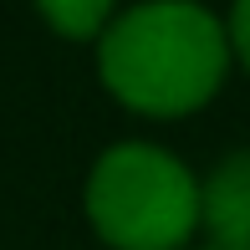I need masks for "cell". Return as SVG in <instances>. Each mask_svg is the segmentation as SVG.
I'll use <instances>...</instances> for the list:
<instances>
[{"label": "cell", "mask_w": 250, "mask_h": 250, "mask_svg": "<svg viewBox=\"0 0 250 250\" xmlns=\"http://www.w3.org/2000/svg\"><path fill=\"white\" fill-rule=\"evenodd\" d=\"M230 31L194 0H148L97 36L102 87L143 118H184L220 92Z\"/></svg>", "instance_id": "6da1fadb"}, {"label": "cell", "mask_w": 250, "mask_h": 250, "mask_svg": "<svg viewBox=\"0 0 250 250\" xmlns=\"http://www.w3.org/2000/svg\"><path fill=\"white\" fill-rule=\"evenodd\" d=\"M87 220L112 250H179L199 225V184L153 143H112L87 179Z\"/></svg>", "instance_id": "7a4b0ae2"}, {"label": "cell", "mask_w": 250, "mask_h": 250, "mask_svg": "<svg viewBox=\"0 0 250 250\" xmlns=\"http://www.w3.org/2000/svg\"><path fill=\"white\" fill-rule=\"evenodd\" d=\"M199 225L209 230V250H250V148L230 153L199 184Z\"/></svg>", "instance_id": "3957f363"}, {"label": "cell", "mask_w": 250, "mask_h": 250, "mask_svg": "<svg viewBox=\"0 0 250 250\" xmlns=\"http://www.w3.org/2000/svg\"><path fill=\"white\" fill-rule=\"evenodd\" d=\"M112 5L118 0H36V10L46 16V26L66 41H92L107 31Z\"/></svg>", "instance_id": "277c9868"}, {"label": "cell", "mask_w": 250, "mask_h": 250, "mask_svg": "<svg viewBox=\"0 0 250 250\" xmlns=\"http://www.w3.org/2000/svg\"><path fill=\"white\" fill-rule=\"evenodd\" d=\"M230 46L250 72V0H235V10H230Z\"/></svg>", "instance_id": "5b68a950"}]
</instances>
